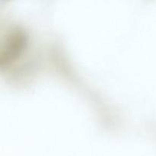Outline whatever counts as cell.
<instances>
[{"label": "cell", "instance_id": "obj_1", "mask_svg": "<svg viewBox=\"0 0 156 156\" xmlns=\"http://www.w3.org/2000/svg\"><path fill=\"white\" fill-rule=\"evenodd\" d=\"M25 44V37L20 31H15L9 36L6 44L5 50L3 53L2 62L8 63L11 59L16 57L20 52L23 50Z\"/></svg>", "mask_w": 156, "mask_h": 156}]
</instances>
